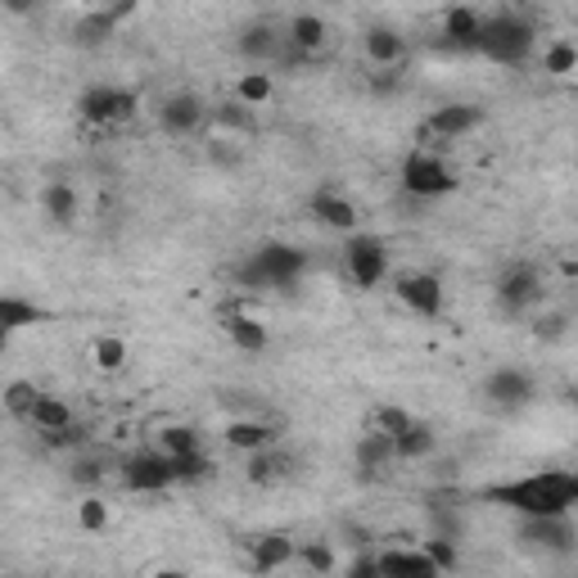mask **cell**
<instances>
[{"instance_id": "ffe728a7", "label": "cell", "mask_w": 578, "mask_h": 578, "mask_svg": "<svg viewBox=\"0 0 578 578\" xmlns=\"http://www.w3.org/2000/svg\"><path fill=\"white\" fill-rule=\"evenodd\" d=\"M294 560H298V542L285 538V533H267V538H254V542H249V569H254L258 578L281 574V569L294 565Z\"/></svg>"}, {"instance_id": "f1b7e54d", "label": "cell", "mask_w": 578, "mask_h": 578, "mask_svg": "<svg viewBox=\"0 0 578 578\" xmlns=\"http://www.w3.org/2000/svg\"><path fill=\"white\" fill-rule=\"evenodd\" d=\"M272 96H276V81H272V72H263V68H249V72L235 81V100H239L244 109H263Z\"/></svg>"}, {"instance_id": "d6a6232c", "label": "cell", "mask_w": 578, "mask_h": 578, "mask_svg": "<svg viewBox=\"0 0 578 578\" xmlns=\"http://www.w3.org/2000/svg\"><path fill=\"white\" fill-rule=\"evenodd\" d=\"M158 452H168V457H190V452H204L199 430H190V425H168V430L158 434Z\"/></svg>"}, {"instance_id": "52a82bcc", "label": "cell", "mask_w": 578, "mask_h": 578, "mask_svg": "<svg viewBox=\"0 0 578 578\" xmlns=\"http://www.w3.org/2000/svg\"><path fill=\"white\" fill-rule=\"evenodd\" d=\"M344 267H349V281H353L357 290L384 285L389 272H393V263H389V244H384L380 235H366V231L349 235V244H344Z\"/></svg>"}, {"instance_id": "ee69618b", "label": "cell", "mask_w": 578, "mask_h": 578, "mask_svg": "<svg viewBox=\"0 0 578 578\" xmlns=\"http://www.w3.org/2000/svg\"><path fill=\"white\" fill-rule=\"evenodd\" d=\"M154 578H186V574H182V569H158Z\"/></svg>"}, {"instance_id": "8d00e7d4", "label": "cell", "mask_w": 578, "mask_h": 578, "mask_svg": "<svg viewBox=\"0 0 578 578\" xmlns=\"http://www.w3.org/2000/svg\"><path fill=\"white\" fill-rule=\"evenodd\" d=\"M173 470H177V483H199L213 474V461L208 452H190V457H173Z\"/></svg>"}, {"instance_id": "1f68e13d", "label": "cell", "mask_w": 578, "mask_h": 578, "mask_svg": "<svg viewBox=\"0 0 578 578\" xmlns=\"http://www.w3.org/2000/svg\"><path fill=\"white\" fill-rule=\"evenodd\" d=\"M393 452H398V461H421V457H430V452H434V430L417 421V425H411V430L393 443Z\"/></svg>"}, {"instance_id": "9a60e30c", "label": "cell", "mask_w": 578, "mask_h": 578, "mask_svg": "<svg viewBox=\"0 0 578 578\" xmlns=\"http://www.w3.org/2000/svg\"><path fill=\"white\" fill-rule=\"evenodd\" d=\"M312 217L321 226H330V231H349V235H357V226H362L357 204L344 190H335V186H316L312 190Z\"/></svg>"}, {"instance_id": "44dd1931", "label": "cell", "mask_w": 578, "mask_h": 578, "mask_svg": "<svg viewBox=\"0 0 578 578\" xmlns=\"http://www.w3.org/2000/svg\"><path fill=\"white\" fill-rule=\"evenodd\" d=\"M384 578H443V569L425 556V547H389L380 551Z\"/></svg>"}, {"instance_id": "e575fe53", "label": "cell", "mask_w": 578, "mask_h": 578, "mask_svg": "<svg viewBox=\"0 0 578 578\" xmlns=\"http://www.w3.org/2000/svg\"><path fill=\"white\" fill-rule=\"evenodd\" d=\"M298 565H307L316 578L335 574V547L330 542H298Z\"/></svg>"}, {"instance_id": "7402d4cb", "label": "cell", "mask_w": 578, "mask_h": 578, "mask_svg": "<svg viewBox=\"0 0 578 578\" xmlns=\"http://www.w3.org/2000/svg\"><path fill=\"white\" fill-rule=\"evenodd\" d=\"M443 41L452 50H474L479 55V41H483V14L470 10V6H452L443 14Z\"/></svg>"}, {"instance_id": "9c48e42d", "label": "cell", "mask_w": 578, "mask_h": 578, "mask_svg": "<svg viewBox=\"0 0 578 578\" xmlns=\"http://www.w3.org/2000/svg\"><path fill=\"white\" fill-rule=\"evenodd\" d=\"M325 41H330V23L321 14H290L285 19V55L281 63H316L325 55Z\"/></svg>"}, {"instance_id": "3957f363", "label": "cell", "mask_w": 578, "mask_h": 578, "mask_svg": "<svg viewBox=\"0 0 578 578\" xmlns=\"http://www.w3.org/2000/svg\"><path fill=\"white\" fill-rule=\"evenodd\" d=\"M533 50H538V23L525 10H492V14H483V41H479L483 59L520 68V63H529Z\"/></svg>"}, {"instance_id": "f35d334b", "label": "cell", "mask_w": 578, "mask_h": 578, "mask_svg": "<svg viewBox=\"0 0 578 578\" xmlns=\"http://www.w3.org/2000/svg\"><path fill=\"white\" fill-rule=\"evenodd\" d=\"M569 321H574L569 312H547V316H538V321H533V340H547V344H551V340H565V335H569Z\"/></svg>"}, {"instance_id": "ac0fdd59", "label": "cell", "mask_w": 578, "mask_h": 578, "mask_svg": "<svg viewBox=\"0 0 578 578\" xmlns=\"http://www.w3.org/2000/svg\"><path fill=\"white\" fill-rule=\"evenodd\" d=\"M239 55L254 59V63H281V55H285V23L254 19L249 28L239 32Z\"/></svg>"}, {"instance_id": "8fae6325", "label": "cell", "mask_w": 578, "mask_h": 578, "mask_svg": "<svg viewBox=\"0 0 578 578\" xmlns=\"http://www.w3.org/2000/svg\"><path fill=\"white\" fill-rule=\"evenodd\" d=\"M483 398H488V406H498V411H525L538 398V389H533L529 371L498 366V371H488V380H483Z\"/></svg>"}, {"instance_id": "5bb4252c", "label": "cell", "mask_w": 578, "mask_h": 578, "mask_svg": "<svg viewBox=\"0 0 578 578\" xmlns=\"http://www.w3.org/2000/svg\"><path fill=\"white\" fill-rule=\"evenodd\" d=\"M204 123H208V109H204V100L195 91H173L158 105V127L168 136H195Z\"/></svg>"}, {"instance_id": "8992f818", "label": "cell", "mask_w": 578, "mask_h": 578, "mask_svg": "<svg viewBox=\"0 0 578 578\" xmlns=\"http://www.w3.org/2000/svg\"><path fill=\"white\" fill-rule=\"evenodd\" d=\"M542 272L533 267V263H507L502 267V276H498V285H492V298H498V312H507V316H525V312H533L538 303H542Z\"/></svg>"}, {"instance_id": "b9f144b4", "label": "cell", "mask_w": 578, "mask_h": 578, "mask_svg": "<svg viewBox=\"0 0 578 578\" xmlns=\"http://www.w3.org/2000/svg\"><path fill=\"white\" fill-rule=\"evenodd\" d=\"M349 578H384L380 556H357V560L349 565Z\"/></svg>"}, {"instance_id": "f6af8a7d", "label": "cell", "mask_w": 578, "mask_h": 578, "mask_svg": "<svg viewBox=\"0 0 578 578\" xmlns=\"http://www.w3.org/2000/svg\"><path fill=\"white\" fill-rule=\"evenodd\" d=\"M565 402H569L574 411H578V389H569V393H565Z\"/></svg>"}, {"instance_id": "d4e9b609", "label": "cell", "mask_w": 578, "mask_h": 578, "mask_svg": "<svg viewBox=\"0 0 578 578\" xmlns=\"http://www.w3.org/2000/svg\"><path fill=\"white\" fill-rule=\"evenodd\" d=\"M226 443L235 448V452H267V448H276V430L267 425V421H254V417H244V421H231L226 425Z\"/></svg>"}, {"instance_id": "30bf717a", "label": "cell", "mask_w": 578, "mask_h": 578, "mask_svg": "<svg viewBox=\"0 0 578 578\" xmlns=\"http://www.w3.org/2000/svg\"><path fill=\"white\" fill-rule=\"evenodd\" d=\"M123 483L131 488V492H168L173 483H177V470H173V457L168 452H136V457H127L123 466Z\"/></svg>"}, {"instance_id": "ba28073f", "label": "cell", "mask_w": 578, "mask_h": 578, "mask_svg": "<svg viewBox=\"0 0 578 578\" xmlns=\"http://www.w3.org/2000/svg\"><path fill=\"white\" fill-rule=\"evenodd\" d=\"M483 123V109L479 105H443V109H434L425 123H421V149H439L443 154V145H452V140H461V136H470L474 127Z\"/></svg>"}, {"instance_id": "bcb514c9", "label": "cell", "mask_w": 578, "mask_h": 578, "mask_svg": "<svg viewBox=\"0 0 578 578\" xmlns=\"http://www.w3.org/2000/svg\"><path fill=\"white\" fill-rule=\"evenodd\" d=\"M574 312H578V285H574Z\"/></svg>"}, {"instance_id": "7c38bea8", "label": "cell", "mask_w": 578, "mask_h": 578, "mask_svg": "<svg viewBox=\"0 0 578 578\" xmlns=\"http://www.w3.org/2000/svg\"><path fill=\"white\" fill-rule=\"evenodd\" d=\"M393 294L417 316H443V303H448L443 281L434 272H398L393 276Z\"/></svg>"}, {"instance_id": "74e56055", "label": "cell", "mask_w": 578, "mask_h": 578, "mask_svg": "<svg viewBox=\"0 0 578 578\" xmlns=\"http://www.w3.org/2000/svg\"><path fill=\"white\" fill-rule=\"evenodd\" d=\"M77 525L87 529V533H105L109 529V502H100V498H87L77 507Z\"/></svg>"}, {"instance_id": "83f0119b", "label": "cell", "mask_w": 578, "mask_h": 578, "mask_svg": "<svg viewBox=\"0 0 578 578\" xmlns=\"http://www.w3.org/2000/svg\"><path fill=\"white\" fill-rule=\"evenodd\" d=\"M41 208H46V217H50L55 226H72V222H77V190H72L68 182H50V186L41 190Z\"/></svg>"}, {"instance_id": "2e32d148", "label": "cell", "mask_w": 578, "mask_h": 578, "mask_svg": "<svg viewBox=\"0 0 578 578\" xmlns=\"http://www.w3.org/2000/svg\"><path fill=\"white\" fill-rule=\"evenodd\" d=\"M362 50H366L371 72H398L402 59H406V37L389 23H375V28L362 32Z\"/></svg>"}, {"instance_id": "603a6c76", "label": "cell", "mask_w": 578, "mask_h": 578, "mask_svg": "<svg viewBox=\"0 0 578 578\" xmlns=\"http://www.w3.org/2000/svg\"><path fill=\"white\" fill-rule=\"evenodd\" d=\"M28 425H32L41 439H50V434H63V430H72L77 421H72V406H68L63 398H55V393H41V398L32 402V411H28Z\"/></svg>"}, {"instance_id": "cb8c5ba5", "label": "cell", "mask_w": 578, "mask_h": 578, "mask_svg": "<svg viewBox=\"0 0 578 578\" xmlns=\"http://www.w3.org/2000/svg\"><path fill=\"white\" fill-rule=\"evenodd\" d=\"M411 425H417V417H411L406 406H398V402H375V406L366 411V434H380V439H389V443H398Z\"/></svg>"}, {"instance_id": "836d02e7", "label": "cell", "mask_w": 578, "mask_h": 578, "mask_svg": "<svg viewBox=\"0 0 578 578\" xmlns=\"http://www.w3.org/2000/svg\"><path fill=\"white\" fill-rule=\"evenodd\" d=\"M91 362H96L100 371H123V366H127V344H123L118 335H100V340L91 344Z\"/></svg>"}, {"instance_id": "4316f807", "label": "cell", "mask_w": 578, "mask_h": 578, "mask_svg": "<svg viewBox=\"0 0 578 578\" xmlns=\"http://www.w3.org/2000/svg\"><path fill=\"white\" fill-rule=\"evenodd\" d=\"M46 321V312L37 303H28L23 294H6L0 298V335H19V330Z\"/></svg>"}, {"instance_id": "6da1fadb", "label": "cell", "mask_w": 578, "mask_h": 578, "mask_svg": "<svg viewBox=\"0 0 578 578\" xmlns=\"http://www.w3.org/2000/svg\"><path fill=\"white\" fill-rule=\"evenodd\" d=\"M488 502L511 507L520 520H547V516H569L578 507V470H538L511 483H498L483 492Z\"/></svg>"}, {"instance_id": "e0dca14e", "label": "cell", "mask_w": 578, "mask_h": 578, "mask_svg": "<svg viewBox=\"0 0 578 578\" xmlns=\"http://www.w3.org/2000/svg\"><path fill=\"white\" fill-rule=\"evenodd\" d=\"M217 325H222V335L239 349V353H267V325L258 321V316H249V312H239V307H222L217 312Z\"/></svg>"}, {"instance_id": "277c9868", "label": "cell", "mask_w": 578, "mask_h": 578, "mask_svg": "<svg viewBox=\"0 0 578 578\" xmlns=\"http://www.w3.org/2000/svg\"><path fill=\"white\" fill-rule=\"evenodd\" d=\"M398 182L411 199H443L457 190V173H452V163L439 154V149H411L402 158V168H398Z\"/></svg>"}, {"instance_id": "7bdbcfd3", "label": "cell", "mask_w": 578, "mask_h": 578, "mask_svg": "<svg viewBox=\"0 0 578 578\" xmlns=\"http://www.w3.org/2000/svg\"><path fill=\"white\" fill-rule=\"evenodd\" d=\"M398 81H402V72H371V91L389 96V91H398Z\"/></svg>"}, {"instance_id": "4fadbf2b", "label": "cell", "mask_w": 578, "mask_h": 578, "mask_svg": "<svg viewBox=\"0 0 578 578\" xmlns=\"http://www.w3.org/2000/svg\"><path fill=\"white\" fill-rule=\"evenodd\" d=\"M520 542L547 556H569L578 547V529L569 516H547V520H520Z\"/></svg>"}, {"instance_id": "ab89813d", "label": "cell", "mask_w": 578, "mask_h": 578, "mask_svg": "<svg viewBox=\"0 0 578 578\" xmlns=\"http://www.w3.org/2000/svg\"><path fill=\"white\" fill-rule=\"evenodd\" d=\"M105 470H109V461H100V457H87V452H77V457L68 461V474H72L77 483H96Z\"/></svg>"}, {"instance_id": "d590c367", "label": "cell", "mask_w": 578, "mask_h": 578, "mask_svg": "<svg viewBox=\"0 0 578 578\" xmlns=\"http://www.w3.org/2000/svg\"><path fill=\"white\" fill-rule=\"evenodd\" d=\"M37 398H41V389H37L32 380H14V384L6 389V411H10V417H19V421H28V411H32Z\"/></svg>"}, {"instance_id": "5b68a950", "label": "cell", "mask_w": 578, "mask_h": 578, "mask_svg": "<svg viewBox=\"0 0 578 578\" xmlns=\"http://www.w3.org/2000/svg\"><path fill=\"white\" fill-rule=\"evenodd\" d=\"M136 109H140V96L127 91V87H109V81H100V87H91V91H81V100H77V118L87 127H105V131L131 123Z\"/></svg>"}, {"instance_id": "484cf974", "label": "cell", "mask_w": 578, "mask_h": 578, "mask_svg": "<svg viewBox=\"0 0 578 578\" xmlns=\"http://www.w3.org/2000/svg\"><path fill=\"white\" fill-rule=\"evenodd\" d=\"M393 461H398V452H393L389 439H380V434H362L357 439V479H380Z\"/></svg>"}, {"instance_id": "4dcf8cb0", "label": "cell", "mask_w": 578, "mask_h": 578, "mask_svg": "<svg viewBox=\"0 0 578 578\" xmlns=\"http://www.w3.org/2000/svg\"><path fill=\"white\" fill-rule=\"evenodd\" d=\"M290 466H294V461H290L281 448H267V452H254V457H249L244 474H249V483H276V479L290 474Z\"/></svg>"}, {"instance_id": "7a4b0ae2", "label": "cell", "mask_w": 578, "mask_h": 578, "mask_svg": "<svg viewBox=\"0 0 578 578\" xmlns=\"http://www.w3.org/2000/svg\"><path fill=\"white\" fill-rule=\"evenodd\" d=\"M303 272H307V254L298 244L267 239L235 263V285L239 290H294L303 281Z\"/></svg>"}, {"instance_id": "d6986e66", "label": "cell", "mask_w": 578, "mask_h": 578, "mask_svg": "<svg viewBox=\"0 0 578 578\" xmlns=\"http://www.w3.org/2000/svg\"><path fill=\"white\" fill-rule=\"evenodd\" d=\"M136 10L131 6H114V10H87L77 23H72V46H81V50H96V46H105L114 32H118V23L123 19H131Z\"/></svg>"}, {"instance_id": "f546056e", "label": "cell", "mask_w": 578, "mask_h": 578, "mask_svg": "<svg viewBox=\"0 0 578 578\" xmlns=\"http://www.w3.org/2000/svg\"><path fill=\"white\" fill-rule=\"evenodd\" d=\"M538 63H542L547 77H569V72H578V46H574L569 37H551V41L542 46Z\"/></svg>"}, {"instance_id": "60d3db41", "label": "cell", "mask_w": 578, "mask_h": 578, "mask_svg": "<svg viewBox=\"0 0 578 578\" xmlns=\"http://www.w3.org/2000/svg\"><path fill=\"white\" fill-rule=\"evenodd\" d=\"M425 556H430V560L443 569V574H448V569L457 565V542H452V538H434V533H430V542H425Z\"/></svg>"}]
</instances>
